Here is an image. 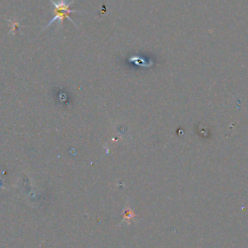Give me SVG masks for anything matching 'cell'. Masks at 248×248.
I'll return each instance as SVG.
<instances>
[{
	"instance_id": "obj_1",
	"label": "cell",
	"mask_w": 248,
	"mask_h": 248,
	"mask_svg": "<svg viewBox=\"0 0 248 248\" xmlns=\"http://www.w3.org/2000/svg\"><path fill=\"white\" fill-rule=\"evenodd\" d=\"M49 2L53 5V14L54 16L51 20H49V22L44 27V30L48 28L50 25H52L55 21L59 22V25L57 26V28L61 27L64 23L65 19H69L71 21V23H73L75 26V22L73 21V19H71L70 17V14L72 13H76V12H80L78 10H72L70 9V6L74 3V1H70L68 2L67 0H49Z\"/></svg>"
}]
</instances>
